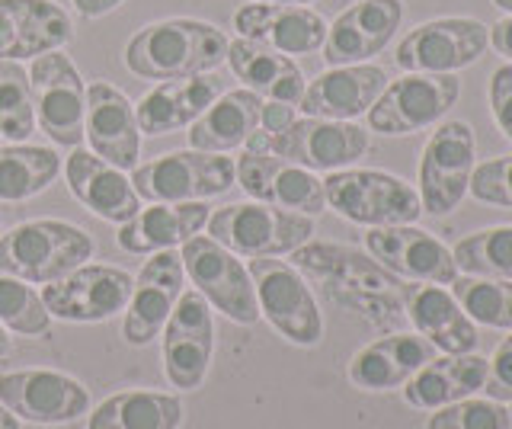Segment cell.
<instances>
[{
  "instance_id": "cell-1",
  "label": "cell",
  "mask_w": 512,
  "mask_h": 429,
  "mask_svg": "<svg viewBox=\"0 0 512 429\" xmlns=\"http://www.w3.org/2000/svg\"><path fill=\"white\" fill-rule=\"evenodd\" d=\"M292 257V266L301 276L324 285L330 301L343 311H352L378 330H394L404 314V282L388 273L381 263L365 257L346 244H304Z\"/></svg>"
},
{
  "instance_id": "cell-2",
  "label": "cell",
  "mask_w": 512,
  "mask_h": 429,
  "mask_svg": "<svg viewBox=\"0 0 512 429\" xmlns=\"http://www.w3.org/2000/svg\"><path fill=\"white\" fill-rule=\"evenodd\" d=\"M231 39L215 23L170 17L148 23L128 39L125 68L141 81H180V77L212 74L228 61Z\"/></svg>"
},
{
  "instance_id": "cell-3",
  "label": "cell",
  "mask_w": 512,
  "mask_h": 429,
  "mask_svg": "<svg viewBox=\"0 0 512 429\" xmlns=\"http://www.w3.org/2000/svg\"><path fill=\"white\" fill-rule=\"evenodd\" d=\"M93 234L61 218H29L0 234V273L48 285L93 260Z\"/></svg>"
},
{
  "instance_id": "cell-4",
  "label": "cell",
  "mask_w": 512,
  "mask_h": 429,
  "mask_svg": "<svg viewBox=\"0 0 512 429\" xmlns=\"http://www.w3.org/2000/svg\"><path fill=\"white\" fill-rule=\"evenodd\" d=\"M208 237L237 257H288L314 237V218L266 202H234L208 215Z\"/></svg>"
},
{
  "instance_id": "cell-5",
  "label": "cell",
  "mask_w": 512,
  "mask_h": 429,
  "mask_svg": "<svg viewBox=\"0 0 512 429\" xmlns=\"http://www.w3.org/2000/svg\"><path fill=\"white\" fill-rule=\"evenodd\" d=\"M327 209L362 228L416 225L423 215L420 193L388 170H333L324 180Z\"/></svg>"
},
{
  "instance_id": "cell-6",
  "label": "cell",
  "mask_w": 512,
  "mask_h": 429,
  "mask_svg": "<svg viewBox=\"0 0 512 429\" xmlns=\"http://www.w3.org/2000/svg\"><path fill=\"white\" fill-rule=\"evenodd\" d=\"M368 145H372L368 129H362L356 122L304 116V119H295L279 135H266L256 129L244 148L269 151L311 173H333V170H346L356 164L359 157H365Z\"/></svg>"
},
{
  "instance_id": "cell-7",
  "label": "cell",
  "mask_w": 512,
  "mask_h": 429,
  "mask_svg": "<svg viewBox=\"0 0 512 429\" xmlns=\"http://www.w3.org/2000/svg\"><path fill=\"white\" fill-rule=\"evenodd\" d=\"M250 279L256 289L260 317L292 346L311 349L324 340V314L317 308V298L292 263L279 257L250 260Z\"/></svg>"
},
{
  "instance_id": "cell-8",
  "label": "cell",
  "mask_w": 512,
  "mask_h": 429,
  "mask_svg": "<svg viewBox=\"0 0 512 429\" xmlns=\"http://www.w3.org/2000/svg\"><path fill=\"white\" fill-rule=\"evenodd\" d=\"M128 180L141 202H205L234 186V157L183 148L138 164Z\"/></svg>"
},
{
  "instance_id": "cell-9",
  "label": "cell",
  "mask_w": 512,
  "mask_h": 429,
  "mask_svg": "<svg viewBox=\"0 0 512 429\" xmlns=\"http://www.w3.org/2000/svg\"><path fill=\"white\" fill-rule=\"evenodd\" d=\"M186 279L192 282L212 311H221L234 324H256L260 321V305H256V289L250 269L240 263L237 253L221 247L208 234H196L180 247Z\"/></svg>"
},
{
  "instance_id": "cell-10",
  "label": "cell",
  "mask_w": 512,
  "mask_h": 429,
  "mask_svg": "<svg viewBox=\"0 0 512 429\" xmlns=\"http://www.w3.org/2000/svg\"><path fill=\"white\" fill-rule=\"evenodd\" d=\"M461 97L455 74H404L388 81L381 97L365 113L368 132L400 138L442 122Z\"/></svg>"
},
{
  "instance_id": "cell-11",
  "label": "cell",
  "mask_w": 512,
  "mask_h": 429,
  "mask_svg": "<svg viewBox=\"0 0 512 429\" xmlns=\"http://www.w3.org/2000/svg\"><path fill=\"white\" fill-rule=\"evenodd\" d=\"M32 106L36 125L55 141L58 148L84 145V116H87V84L80 77L71 55L45 52L29 65Z\"/></svg>"
},
{
  "instance_id": "cell-12",
  "label": "cell",
  "mask_w": 512,
  "mask_h": 429,
  "mask_svg": "<svg viewBox=\"0 0 512 429\" xmlns=\"http://www.w3.org/2000/svg\"><path fill=\"white\" fill-rule=\"evenodd\" d=\"M490 45V29L474 17H439L413 26L400 39L394 61L404 74H458Z\"/></svg>"
},
{
  "instance_id": "cell-13",
  "label": "cell",
  "mask_w": 512,
  "mask_h": 429,
  "mask_svg": "<svg viewBox=\"0 0 512 429\" xmlns=\"http://www.w3.org/2000/svg\"><path fill=\"white\" fill-rule=\"evenodd\" d=\"M474 129L468 122L452 119L436 125L420 154V177H416V193L426 215H448L455 212L461 199L468 196L471 173H474Z\"/></svg>"
},
{
  "instance_id": "cell-14",
  "label": "cell",
  "mask_w": 512,
  "mask_h": 429,
  "mask_svg": "<svg viewBox=\"0 0 512 429\" xmlns=\"http://www.w3.org/2000/svg\"><path fill=\"white\" fill-rule=\"evenodd\" d=\"M132 282L125 269L109 263H84L58 282L42 289V301L52 321L64 324H103L119 317L132 298Z\"/></svg>"
},
{
  "instance_id": "cell-15",
  "label": "cell",
  "mask_w": 512,
  "mask_h": 429,
  "mask_svg": "<svg viewBox=\"0 0 512 429\" xmlns=\"http://www.w3.org/2000/svg\"><path fill=\"white\" fill-rule=\"evenodd\" d=\"M215 353V321L208 301L186 289L176 301L167 327L160 330V362L170 388L176 391H199L212 369Z\"/></svg>"
},
{
  "instance_id": "cell-16",
  "label": "cell",
  "mask_w": 512,
  "mask_h": 429,
  "mask_svg": "<svg viewBox=\"0 0 512 429\" xmlns=\"http://www.w3.org/2000/svg\"><path fill=\"white\" fill-rule=\"evenodd\" d=\"M0 404L16 420L36 426H64L90 413L84 381L58 369H20L0 375Z\"/></svg>"
},
{
  "instance_id": "cell-17",
  "label": "cell",
  "mask_w": 512,
  "mask_h": 429,
  "mask_svg": "<svg viewBox=\"0 0 512 429\" xmlns=\"http://www.w3.org/2000/svg\"><path fill=\"white\" fill-rule=\"evenodd\" d=\"M234 183L253 202L276 205V209L301 212L311 218L327 209L324 180L269 151H240V157L234 161Z\"/></svg>"
},
{
  "instance_id": "cell-18",
  "label": "cell",
  "mask_w": 512,
  "mask_h": 429,
  "mask_svg": "<svg viewBox=\"0 0 512 429\" xmlns=\"http://www.w3.org/2000/svg\"><path fill=\"white\" fill-rule=\"evenodd\" d=\"M186 292V269L180 250L151 253L132 282V298L125 305L122 337L128 346H148L167 327L176 301Z\"/></svg>"
},
{
  "instance_id": "cell-19",
  "label": "cell",
  "mask_w": 512,
  "mask_h": 429,
  "mask_svg": "<svg viewBox=\"0 0 512 429\" xmlns=\"http://www.w3.org/2000/svg\"><path fill=\"white\" fill-rule=\"evenodd\" d=\"M365 250H368V257L381 263L397 279L429 282V285H452L458 279L452 250H448L436 234H429L416 225L368 228Z\"/></svg>"
},
{
  "instance_id": "cell-20",
  "label": "cell",
  "mask_w": 512,
  "mask_h": 429,
  "mask_svg": "<svg viewBox=\"0 0 512 429\" xmlns=\"http://www.w3.org/2000/svg\"><path fill=\"white\" fill-rule=\"evenodd\" d=\"M404 20V0H356L327 26L324 61L330 68L365 65L381 55Z\"/></svg>"
},
{
  "instance_id": "cell-21",
  "label": "cell",
  "mask_w": 512,
  "mask_h": 429,
  "mask_svg": "<svg viewBox=\"0 0 512 429\" xmlns=\"http://www.w3.org/2000/svg\"><path fill=\"white\" fill-rule=\"evenodd\" d=\"M84 141L106 164L132 173L141 164V129L135 103L109 81L87 84Z\"/></svg>"
},
{
  "instance_id": "cell-22",
  "label": "cell",
  "mask_w": 512,
  "mask_h": 429,
  "mask_svg": "<svg viewBox=\"0 0 512 429\" xmlns=\"http://www.w3.org/2000/svg\"><path fill=\"white\" fill-rule=\"evenodd\" d=\"M74 39V20L58 0H0V61H32Z\"/></svg>"
},
{
  "instance_id": "cell-23",
  "label": "cell",
  "mask_w": 512,
  "mask_h": 429,
  "mask_svg": "<svg viewBox=\"0 0 512 429\" xmlns=\"http://www.w3.org/2000/svg\"><path fill=\"white\" fill-rule=\"evenodd\" d=\"M240 39L266 45L272 52H282L288 58L295 55H314L324 49L327 23L311 7H292V4H250L237 7L231 17Z\"/></svg>"
},
{
  "instance_id": "cell-24",
  "label": "cell",
  "mask_w": 512,
  "mask_h": 429,
  "mask_svg": "<svg viewBox=\"0 0 512 429\" xmlns=\"http://www.w3.org/2000/svg\"><path fill=\"white\" fill-rule=\"evenodd\" d=\"M384 87H388V74L378 65H368V61L365 65L327 68L304 87L298 109L304 116H314V119L352 122L372 109V103L381 97Z\"/></svg>"
},
{
  "instance_id": "cell-25",
  "label": "cell",
  "mask_w": 512,
  "mask_h": 429,
  "mask_svg": "<svg viewBox=\"0 0 512 429\" xmlns=\"http://www.w3.org/2000/svg\"><path fill=\"white\" fill-rule=\"evenodd\" d=\"M404 314L426 343L436 346V353L461 356L474 353L480 337L477 327L458 298L445 289V285H429V282H410L404 285Z\"/></svg>"
},
{
  "instance_id": "cell-26",
  "label": "cell",
  "mask_w": 512,
  "mask_h": 429,
  "mask_svg": "<svg viewBox=\"0 0 512 429\" xmlns=\"http://www.w3.org/2000/svg\"><path fill=\"white\" fill-rule=\"evenodd\" d=\"M61 170L68 177L74 199L109 225H122L141 212V196L135 193L132 180L125 177V170L106 164L90 148H71Z\"/></svg>"
},
{
  "instance_id": "cell-27",
  "label": "cell",
  "mask_w": 512,
  "mask_h": 429,
  "mask_svg": "<svg viewBox=\"0 0 512 429\" xmlns=\"http://www.w3.org/2000/svg\"><path fill=\"white\" fill-rule=\"evenodd\" d=\"M221 93V77L215 71L180 77V81H160L135 103L141 138H160L189 129Z\"/></svg>"
},
{
  "instance_id": "cell-28",
  "label": "cell",
  "mask_w": 512,
  "mask_h": 429,
  "mask_svg": "<svg viewBox=\"0 0 512 429\" xmlns=\"http://www.w3.org/2000/svg\"><path fill=\"white\" fill-rule=\"evenodd\" d=\"M429 359H436V346L426 343L420 333L394 330L388 337H378L368 346H362L352 356L346 375L359 391L384 394L404 388Z\"/></svg>"
},
{
  "instance_id": "cell-29",
  "label": "cell",
  "mask_w": 512,
  "mask_h": 429,
  "mask_svg": "<svg viewBox=\"0 0 512 429\" xmlns=\"http://www.w3.org/2000/svg\"><path fill=\"white\" fill-rule=\"evenodd\" d=\"M208 215H212V209L205 202H151L148 209L141 205L138 215L119 225L116 244L125 253H135V257L176 250L189 237L202 234V228L208 225Z\"/></svg>"
},
{
  "instance_id": "cell-30",
  "label": "cell",
  "mask_w": 512,
  "mask_h": 429,
  "mask_svg": "<svg viewBox=\"0 0 512 429\" xmlns=\"http://www.w3.org/2000/svg\"><path fill=\"white\" fill-rule=\"evenodd\" d=\"M490 362L477 353L461 356H436L429 359L404 385V401L416 410H439L445 404H455L461 397H471L487 385Z\"/></svg>"
},
{
  "instance_id": "cell-31",
  "label": "cell",
  "mask_w": 512,
  "mask_h": 429,
  "mask_svg": "<svg viewBox=\"0 0 512 429\" xmlns=\"http://www.w3.org/2000/svg\"><path fill=\"white\" fill-rule=\"evenodd\" d=\"M240 84L250 93H256L260 100H279L298 106L304 97V74L298 68L295 58H288L282 52H272L266 45H256L247 39H234L228 45V61H224Z\"/></svg>"
},
{
  "instance_id": "cell-32",
  "label": "cell",
  "mask_w": 512,
  "mask_h": 429,
  "mask_svg": "<svg viewBox=\"0 0 512 429\" xmlns=\"http://www.w3.org/2000/svg\"><path fill=\"white\" fill-rule=\"evenodd\" d=\"M260 109L263 100L247 87L228 90L205 109V113L189 125V148L205 154H231L240 151L250 141V135L260 129Z\"/></svg>"
},
{
  "instance_id": "cell-33",
  "label": "cell",
  "mask_w": 512,
  "mask_h": 429,
  "mask_svg": "<svg viewBox=\"0 0 512 429\" xmlns=\"http://www.w3.org/2000/svg\"><path fill=\"white\" fill-rule=\"evenodd\" d=\"M183 413L180 394L128 388L109 394L87 417V429H180Z\"/></svg>"
},
{
  "instance_id": "cell-34",
  "label": "cell",
  "mask_w": 512,
  "mask_h": 429,
  "mask_svg": "<svg viewBox=\"0 0 512 429\" xmlns=\"http://www.w3.org/2000/svg\"><path fill=\"white\" fill-rule=\"evenodd\" d=\"M61 154L42 145H4L0 148V202H26L45 193L61 177Z\"/></svg>"
},
{
  "instance_id": "cell-35",
  "label": "cell",
  "mask_w": 512,
  "mask_h": 429,
  "mask_svg": "<svg viewBox=\"0 0 512 429\" xmlns=\"http://www.w3.org/2000/svg\"><path fill=\"white\" fill-rule=\"evenodd\" d=\"M452 257L464 276L512 279V225H496L461 237Z\"/></svg>"
},
{
  "instance_id": "cell-36",
  "label": "cell",
  "mask_w": 512,
  "mask_h": 429,
  "mask_svg": "<svg viewBox=\"0 0 512 429\" xmlns=\"http://www.w3.org/2000/svg\"><path fill=\"white\" fill-rule=\"evenodd\" d=\"M452 295L474 324L512 330V279L458 276L452 282Z\"/></svg>"
},
{
  "instance_id": "cell-37",
  "label": "cell",
  "mask_w": 512,
  "mask_h": 429,
  "mask_svg": "<svg viewBox=\"0 0 512 429\" xmlns=\"http://www.w3.org/2000/svg\"><path fill=\"white\" fill-rule=\"evenodd\" d=\"M36 132L29 71L20 61H0V138L20 145Z\"/></svg>"
},
{
  "instance_id": "cell-38",
  "label": "cell",
  "mask_w": 512,
  "mask_h": 429,
  "mask_svg": "<svg viewBox=\"0 0 512 429\" xmlns=\"http://www.w3.org/2000/svg\"><path fill=\"white\" fill-rule=\"evenodd\" d=\"M0 324L20 337H48L52 314L29 282L0 273Z\"/></svg>"
},
{
  "instance_id": "cell-39",
  "label": "cell",
  "mask_w": 512,
  "mask_h": 429,
  "mask_svg": "<svg viewBox=\"0 0 512 429\" xmlns=\"http://www.w3.org/2000/svg\"><path fill=\"white\" fill-rule=\"evenodd\" d=\"M426 429H512L509 407L493 397H461L429 413Z\"/></svg>"
},
{
  "instance_id": "cell-40",
  "label": "cell",
  "mask_w": 512,
  "mask_h": 429,
  "mask_svg": "<svg viewBox=\"0 0 512 429\" xmlns=\"http://www.w3.org/2000/svg\"><path fill=\"white\" fill-rule=\"evenodd\" d=\"M468 196H474L477 202L496 205V209H512V154L477 164L471 173Z\"/></svg>"
},
{
  "instance_id": "cell-41",
  "label": "cell",
  "mask_w": 512,
  "mask_h": 429,
  "mask_svg": "<svg viewBox=\"0 0 512 429\" xmlns=\"http://www.w3.org/2000/svg\"><path fill=\"white\" fill-rule=\"evenodd\" d=\"M490 113L500 132L512 141V61L490 74Z\"/></svg>"
},
{
  "instance_id": "cell-42",
  "label": "cell",
  "mask_w": 512,
  "mask_h": 429,
  "mask_svg": "<svg viewBox=\"0 0 512 429\" xmlns=\"http://www.w3.org/2000/svg\"><path fill=\"white\" fill-rule=\"evenodd\" d=\"M487 397L493 401H512V330L509 337L496 346V353L490 359V375H487V385H484Z\"/></svg>"
},
{
  "instance_id": "cell-43",
  "label": "cell",
  "mask_w": 512,
  "mask_h": 429,
  "mask_svg": "<svg viewBox=\"0 0 512 429\" xmlns=\"http://www.w3.org/2000/svg\"><path fill=\"white\" fill-rule=\"evenodd\" d=\"M295 119H298V113H295V106H292V103L263 100V109H260V132H266V135H279V132H285Z\"/></svg>"
},
{
  "instance_id": "cell-44",
  "label": "cell",
  "mask_w": 512,
  "mask_h": 429,
  "mask_svg": "<svg viewBox=\"0 0 512 429\" xmlns=\"http://www.w3.org/2000/svg\"><path fill=\"white\" fill-rule=\"evenodd\" d=\"M490 45L496 55H503L506 61H512V13H506L503 20H496L490 26Z\"/></svg>"
},
{
  "instance_id": "cell-45",
  "label": "cell",
  "mask_w": 512,
  "mask_h": 429,
  "mask_svg": "<svg viewBox=\"0 0 512 429\" xmlns=\"http://www.w3.org/2000/svg\"><path fill=\"white\" fill-rule=\"evenodd\" d=\"M122 4H125V0H71V7L84 20H100V17H106V13L119 10Z\"/></svg>"
},
{
  "instance_id": "cell-46",
  "label": "cell",
  "mask_w": 512,
  "mask_h": 429,
  "mask_svg": "<svg viewBox=\"0 0 512 429\" xmlns=\"http://www.w3.org/2000/svg\"><path fill=\"white\" fill-rule=\"evenodd\" d=\"M10 353H13V333L4 324H0V362H4Z\"/></svg>"
},
{
  "instance_id": "cell-47",
  "label": "cell",
  "mask_w": 512,
  "mask_h": 429,
  "mask_svg": "<svg viewBox=\"0 0 512 429\" xmlns=\"http://www.w3.org/2000/svg\"><path fill=\"white\" fill-rule=\"evenodd\" d=\"M0 429H23L20 420H16L4 404H0Z\"/></svg>"
},
{
  "instance_id": "cell-48",
  "label": "cell",
  "mask_w": 512,
  "mask_h": 429,
  "mask_svg": "<svg viewBox=\"0 0 512 429\" xmlns=\"http://www.w3.org/2000/svg\"><path fill=\"white\" fill-rule=\"evenodd\" d=\"M256 4H292V7H308L314 0H256Z\"/></svg>"
},
{
  "instance_id": "cell-49",
  "label": "cell",
  "mask_w": 512,
  "mask_h": 429,
  "mask_svg": "<svg viewBox=\"0 0 512 429\" xmlns=\"http://www.w3.org/2000/svg\"><path fill=\"white\" fill-rule=\"evenodd\" d=\"M493 7H500L503 13H512V0H490Z\"/></svg>"
},
{
  "instance_id": "cell-50",
  "label": "cell",
  "mask_w": 512,
  "mask_h": 429,
  "mask_svg": "<svg viewBox=\"0 0 512 429\" xmlns=\"http://www.w3.org/2000/svg\"><path fill=\"white\" fill-rule=\"evenodd\" d=\"M509 417H512V401H509Z\"/></svg>"
},
{
  "instance_id": "cell-51",
  "label": "cell",
  "mask_w": 512,
  "mask_h": 429,
  "mask_svg": "<svg viewBox=\"0 0 512 429\" xmlns=\"http://www.w3.org/2000/svg\"><path fill=\"white\" fill-rule=\"evenodd\" d=\"M0 234H4V225H0Z\"/></svg>"
}]
</instances>
